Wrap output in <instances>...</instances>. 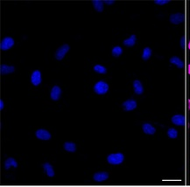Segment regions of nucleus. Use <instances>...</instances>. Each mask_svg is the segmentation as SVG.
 <instances>
[{"label": "nucleus", "instance_id": "obj_9", "mask_svg": "<svg viewBox=\"0 0 190 187\" xmlns=\"http://www.w3.org/2000/svg\"><path fill=\"white\" fill-rule=\"evenodd\" d=\"M41 82V73L39 70H35L32 74V83L34 86H38Z\"/></svg>", "mask_w": 190, "mask_h": 187}, {"label": "nucleus", "instance_id": "obj_17", "mask_svg": "<svg viewBox=\"0 0 190 187\" xmlns=\"http://www.w3.org/2000/svg\"><path fill=\"white\" fill-rule=\"evenodd\" d=\"M64 149L67 150V151H69V152H75L76 150V146L74 143H71V142H66L64 144Z\"/></svg>", "mask_w": 190, "mask_h": 187}, {"label": "nucleus", "instance_id": "obj_21", "mask_svg": "<svg viewBox=\"0 0 190 187\" xmlns=\"http://www.w3.org/2000/svg\"><path fill=\"white\" fill-rule=\"evenodd\" d=\"M152 55V50L149 47H146L143 51V55H142V59L144 61H147Z\"/></svg>", "mask_w": 190, "mask_h": 187}, {"label": "nucleus", "instance_id": "obj_29", "mask_svg": "<svg viewBox=\"0 0 190 187\" xmlns=\"http://www.w3.org/2000/svg\"><path fill=\"white\" fill-rule=\"evenodd\" d=\"M188 73H189V74H190V65H189V66H188Z\"/></svg>", "mask_w": 190, "mask_h": 187}, {"label": "nucleus", "instance_id": "obj_19", "mask_svg": "<svg viewBox=\"0 0 190 187\" xmlns=\"http://www.w3.org/2000/svg\"><path fill=\"white\" fill-rule=\"evenodd\" d=\"M170 62L173 63V64H174V65H176L179 68H182V67H184V63L180 61V58H178V57H176V56L171 58Z\"/></svg>", "mask_w": 190, "mask_h": 187}, {"label": "nucleus", "instance_id": "obj_13", "mask_svg": "<svg viewBox=\"0 0 190 187\" xmlns=\"http://www.w3.org/2000/svg\"><path fill=\"white\" fill-rule=\"evenodd\" d=\"M14 67H10V66H6V65H1L0 67V73L1 74H7L14 72Z\"/></svg>", "mask_w": 190, "mask_h": 187}, {"label": "nucleus", "instance_id": "obj_4", "mask_svg": "<svg viewBox=\"0 0 190 187\" xmlns=\"http://www.w3.org/2000/svg\"><path fill=\"white\" fill-rule=\"evenodd\" d=\"M69 46L65 44L63 45L62 46H60V48L56 51V53H55V57L58 61H60L64 58V56L66 55V53L69 52Z\"/></svg>", "mask_w": 190, "mask_h": 187}, {"label": "nucleus", "instance_id": "obj_5", "mask_svg": "<svg viewBox=\"0 0 190 187\" xmlns=\"http://www.w3.org/2000/svg\"><path fill=\"white\" fill-rule=\"evenodd\" d=\"M184 14L182 13H175V14H172L170 16V22L174 24V25H178L181 22L184 21Z\"/></svg>", "mask_w": 190, "mask_h": 187}, {"label": "nucleus", "instance_id": "obj_25", "mask_svg": "<svg viewBox=\"0 0 190 187\" xmlns=\"http://www.w3.org/2000/svg\"><path fill=\"white\" fill-rule=\"evenodd\" d=\"M154 3L157 4H165L169 3V1L168 0H155Z\"/></svg>", "mask_w": 190, "mask_h": 187}, {"label": "nucleus", "instance_id": "obj_28", "mask_svg": "<svg viewBox=\"0 0 190 187\" xmlns=\"http://www.w3.org/2000/svg\"><path fill=\"white\" fill-rule=\"evenodd\" d=\"M4 108V102L3 100H0V109L2 110Z\"/></svg>", "mask_w": 190, "mask_h": 187}, {"label": "nucleus", "instance_id": "obj_20", "mask_svg": "<svg viewBox=\"0 0 190 187\" xmlns=\"http://www.w3.org/2000/svg\"><path fill=\"white\" fill-rule=\"evenodd\" d=\"M136 43V36L135 35H131L129 39L124 40V44L126 46H133Z\"/></svg>", "mask_w": 190, "mask_h": 187}, {"label": "nucleus", "instance_id": "obj_1", "mask_svg": "<svg viewBox=\"0 0 190 187\" xmlns=\"http://www.w3.org/2000/svg\"><path fill=\"white\" fill-rule=\"evenodd\" d=\"M124 159V156L122 153H114L110 154L107 157V161L110 165H120L123 163Z\"/></svg>", "mask_w": 190, "mask_h": 187}, {"label": "nucleus", "instance_id": "obj_27", "mask_svg": "<svg viewBox=\"0 0 190 187\" xmlns=\"http://www.w3.org/2000/svg\"><path fill=\"white\" fill-rule=\"evenodd\" d=\"M104 3H106V4H112L114 3V1H113V0H110V1H109V0H105Z\"/></svg>", "mask_w": 190, "mask_h": 187}, {"label": "nucleus", "instance_id": "obj_15", "mask_svg": "<svg viewBox=\"0 0 190 187\" xmlns=\"http://www.w3.org/2000/svg\"><path fill=\"white\" fill-rule=\"evenodd\" d=\"M133 88H134L135 93L137 94H143L144 88H143V86H142V84H141V82H140L139 81H138V80L134 81V82H133Z\"/></svg>", "mask_w": 190, "mask_h": 187}, {"label": "nucleus", "instance_id": "obj_2", "mask_svg": "<svg viewBox=\"0 0 190 187\" xmlns=\"http://www.w3.org/2000/svg\"><path fill=\"white\" fill-rule=\"evenodd\" d=\"M94 90L96 91V93L98 94H104L109 90V85L106 82H103V81H100L95 85Z\"/></svg>", "mask_w": 190, "mask_h": 187}, {"label": "nucleus", "instance_id": "obj_12", "mask_svg": "<svg viewBox=\"0 0 190 187\" xmlns=\"http://www.w3.org/2000/svg\"><path fill=\"white\" fill-rule=\"evenodd\" d=\"M143 131L147 135H153L156 132V129L153 126H152L149 123H146L143 125Z\"/></svg>", "mask_w": 190, "mask_h": 187}, {"label": "nucleus", "instance_id": "obj_26", "mask_svg": "<svg viewBox=\"0 0 190 187\" xmlns=\"http://www.w3.org/2000/svg\"><path fill=\"white\" fill-rule=\"evenodd\" d=\"M180 46H181L182 48L185 47V37H184V36H183V37L181 38V40H180Z\"/></svg>", "mask_w": 190, "mask_h": 187}, {"label": "nucleus", "instance_id": "obj_10", "mask_svg": "<svg viewBox=\"0 0 190 187\" xmlns=\"http://www.w3.org/2000/svg\"><path fill=\"white\" fill-rule=\"evenodd\" d=\"M123 107H124V110L130 111V110H133V109L136 108L137 102L134 100H128V101H126V102H124L123 103Z\"/></svg>", "mask_w": 190, "mask_h": 187}, {"label": "nucleus", "instance_id": "obj_22", "mask_svg": "<svg viewBox=\"0 0 190 187\" xmlns=\"http://www.w3.org/2000/svg\"><path fill=\"white\" fill-rule=\"evenodd\" d=\"M123 52V49L121 48L120 46H115L113 49H112V55L114 57H118L120 56Z\"/></svg>", "mask_w": 190, "mask_h": 187}, {"label": "nucleus", "instance_id": "obj_6", "mask_svg": "<svg viewBox=\"0 0 190 187\" xmlns=\"http://www.w3.org/2000/svg\"><path fill=\"white\" fill-rule=\"evenodd\" d=\"M172 123L177 126L185 125V117L182 114H175L172 117Z\"/></svg>", "mask_w": 190, "mask_h": 187}, {"label": "nucleus", "instance_id": "obj_3", "mask_svg": "<svg viewBox=\"0 0 190 187\" xmlns=\"http://www.w3.org/2000/svg\"><path fill=\"white\" fill-rule=\"evenodd\" d=\"M14 45V40L12 38H10V37H6L2 41H1V44H0V48L1 50L3 51H5V50H8L11 48Z\"/></svg>", "mask_w": 190, "mask_h": 187}, {"label": "nucleus", "instance_id": "obj_24", "mask_svg": "<svg viewBox=\"0 0 190 187\" xmlns=\"http://www.w3.org/2000/svg\"><path fill=\"white\" fill-rule=\"evenodd\" d=\"M167 135L170 138H176L178 136V132H177V130L175 129L171 128V129H168V131H167Z\"/></svg>", "mask_w": 190, "mask_h": 187}, {"label": "nucleus", "instance_id": "obj_8", "mask_svg": "<svg viewBox=\"0 0 190 187\" xmlns=\"http://www.w3.org/2000/svg\"><path fill=\"white\" fill-rule=\"evenodd\" d=\"M36 136L40 140H49L51 138L50 133L45 129H39L36 131Z\"/></svg>", "mask_w": 190, "mask_h": 187}, {"label": "nucleus", "instance_id": "obj_30", "mask_svg": "<svg viewBox=\"0 0 190 187\" xmlns=\"http://www.w3.org/2000/svg\"><path fill=\"white\" fill-rule=\"evenodd\" d=\"M188 48L190 49V41H189V43H188Z\"/></svg>", "mask_w": 190, "mask_h": 187}, {"label": "nucleus", "instance_id": "obj_23", "mask_svg": "<svg viewBox=\"0 0 190 187\" xmlns=\"http://www.w3.org/2000/svg\"><path fill=\"white\" fill-rule=\"evenodd\" d=\"M94 70L99 73H106V72H107L106 68L104 67L101 66V65H96L94 67Z\"/></svg>", "mask_w": 190, "mask_h": 187}, {"label": "nucleus", "instance_id": "obj_31", "mask_svg": "<svg viewBox=\"0 0 190 187\" xmlns=\"http://www.w3.org/2000/svg\"><path fill=\"white\" fill-rule=\"evenodd\" d=\"M188 103H189V108H190V100H188Z\"/></svg>", "mask_w": 190, "mask_h": 187}, {"label": "nucleus", "instance_id": "obj_11", "mask_svg": "<svg viewBox=\"0 0 190 187\" xmlns=\"http://www.w3.org/2000/svg\"><path fill=\"white\" fill-rule=\"evenodd\" d=\"M109 174L107 172H97L94 175V180L97 182H103L106 179H108Z\"/></svg>", "mask_w": 190, "mask_h": 187}, {"label": "nucleus", "instance_id": "obj_16", "mask_svg": "<svg viewBox=\"0 0 190 187\" xmlns=\"http://www.w3.org/2000/svg\"><path fill=\"white\" fill-rule=\"evenodd\" d=\"M11 166L14 167V168H17L18 167V164L15 161V159L10 157V158H8V159L5 160V170H8Z\"/></svg>", "mask_w": 190, "mask_h": 187}, {"label": "nucleus", "instance_id": "obj_14", "mask_svg": "<svg viewBox=\"0 0 190 187\" xmlns=\"http://www.w3.org/2000/svg\"><path fill=\"white\" fill-rule=\"evenodd\" d=\"M43 168H44V171L45 172L47 173V175L48 177H54V168L50 164L48 163H45L43 165Z\"/></svg>", "mask_w": 190, "mask_h": 187}, {"label": "nucleus", "instance_id": "obj_18", "mask_svg": "<svg viewBox=\"0 0 190 187\" xmlns=\"http://www.w3.org/2000/svg\"><path fill=\"white\" fill-rule=\"evenodd\" d=\"M93 5L95 7V9L97 10V11H103V2L101 1V0H94L93 2Z\"/></svg>", "mask_w": 190, "mask_h": 187}, {"label": "nucleus", "instance_id": "obj_7", "mask_svg": "<svg viewBox=\"0 0 190 187\" xmlns=\"http://www.w3.org/2000/svg\"><path fill=\"white\" fill-rule=\"evenodd\" d=\"M60 94H61V90L58 86H54L52 90H51V99L54 101H58L60 99Z\"/></svg>", "mask_w": 190, "mask_h": 187}]
</instances>
